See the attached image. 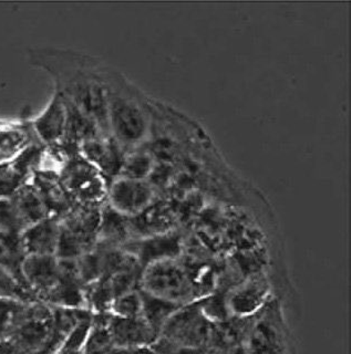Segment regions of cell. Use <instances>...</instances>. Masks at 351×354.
<instances>
[{
	"label": "cell",
	"mask_w": 351,
	"mask_h": 354,
	"mask_svg": "<svg viewBox=\"0 0 351 354\" xmlns=\"http://www.w3.org/2000/svg\"><path fill=\"white\" fill-rule=\"evenodd\" d=\"M33 354H53L59 346L55 335L53 306L30 301L24 319L10 337Z\"/></svg>",
	"instance_id": "3957f363"
},
{
	"label": "cell",
	"mask_w": 351,
	"mask_h": 354,
	"mask_svg": "<svg viewBox=\"0 0 351 354\" xmlns=\"http://www.w3.org/2000/svg\"><path fill=\"white\" fill-rule=\"evenodd\" d=\"M271 296L267 277L254 274L226 292V306L231 318H249L263 309Z\"/></svg>",
	"instance_id": "30bf717a"
},
{
	"label": "cell",
	"mask_w": 351,
	"mask_h": 354,
	"mask_svg": "<svg viewBox=\"0 0 351 354\" xmlns=\"http://www.w3.org/2000/svg\"><path fill=\"white\" fill-rule=\"evenodd\" d=\"M60 230V219L55 216L26 227L20 234L26 256H57Z\"/></svg>",
	"instance_id": "5bb4252c"
},
{
	"label": "cell",
	"mask_w": 351,
	"mask_h": 354,
	"mask_svg": "<svg viewBox=\"0 0 351 354\" xmlns=\"http://www.w3.org/2000/svg\"><path fill=\"white\" fill-rule=\"evenodd\" d=\"M79 152L84 160L93 165L105 177L111 180L119 176L125 158L123 147L112 136H100L83 142Z\"/></svg>",
	"instance_id": "7c38bea8"
},
{
	"label": "cell",
	"mask_w": 351,
	"mask_h": 354,
	"mask_svg": "<svg viewBox=\"0 0 351 354\" xmlns=\"http://www.w3.org/2000/svg\"><path fill=\"white\" fill-rule=\"evenodd\" d=\"M109 131L122 147H134L147 136V116L133 100L110 94Z\"/></svg>",
	"instance_id": "8992f818"
},
{
	"label": "cell",
	"mask_w": 351,
	"mask_h": 354,
	"mask_svg": "<svg viewBox=\"0 0 351 354\" xmlns=\"http://www.w3.org/2000/svg\"><path fill=\"white\" fill-rule=\"evenodd\" d=\"M11 206L21 230L51 215L35 184L25 183L10 197Z\"/></svg>",
	"instance_id": "2e32d148"
},
{
	"label": "cell",
	"mask_w": 351,
	"mask_h": 354,
	"mask_svg": "<svg viewBox=\"0 0 351 354\" xmlns=\"http://www.w3.org/2000/svg\"><path fill=\"white\" fill-rule=\"evenodd\" d=\"M66 100L60 92L57 91L47 108L31 124L38 141L49 147L62 143L66 133Z\"/></svg>",
	"instance_id": "9a60e30c"
},
{
	"label": "cell",
	"mask_w": 351,
	"mask_h": 354,
	"mask_svg": "<svg viewBox=\"0 0 351 354\" xmlns=\"http://www.w3.org/2000/svg\"><path fill=\"white\" fill-rule=\"evenodd\" d=\"M138 288L180 306L197 301L203 297L193 274L180 258L161 260L147 266L142 270Z\"/></svg>",
	"instance_id": "6da1fadb"
},
{
	"label": "cell",
	"mask_w": 351,
	"mask_h": 354,
	"mask_svg": "<svg viewBox=\"0 0 351 354\" xmlns=\"http://www.w3.org/2000/svg\"><path fill=\"white\" fill-rule=\"evenodd\" d=\"M244 346L249 354H295L293 335L278 300L269 299L253 315Z\"/></svg>",
	"instance_id": "7a4b0ae2"
},
{
	"label": "cell",
	"mask_w": 351,
	"mask_h": 354,
	"mask_svg": "<svg viewBox=\"0 0 351 354\" xmlns=\"http://www.w3.org/2000/svg\"><path fill=\"white\" fill-rule=\"evenodd\" d=\"M208 354H249L247 353L246 348L242 346H233V348H223V350H217V351L210 352Z\"/></svg>",
	"instance_id": "4316f807"
},
{
	"label": "cell",
	"mask_w": 351,
	"mask_h": 354,
	"mask_svg": "<svg viewBox=\"0 0 351 354\" xmlns=\"http://www.w3.org/2000/svg\"><path fill=\"white\" fill-rule=\"evenodd\" d=\"M109 313L120 318L142 317V296L140 289L122 293L111 304Z\"/></svg>",
	"instance_id": "7402d4cb"
},
{
	"label": "cell",
	"mask_w": 351,
	"mask_h": 354,
	"mask_svg": "<svg viewBox=\"0 0 351 354\" xmlns=\"http://www.w3.org/2000/svg\"><path fill=\"white\" fill-rule=\"evenodd\" d=\"M140 291L142 296V318L147 321L156 335H160L166 322L182 306L150 295L141 289Z\"/></svg>",
	"instance_id": "d6986e66"
},
{
	"label": "cell",
	"mask_w": 351,
	"mask_h": 354,
	"mask_svg": "<svg viewBox=\"0 0 351 354\" xmlns=\"http://www.w3.org/2000/svg\"><path fill=\"white\" fill-rule=\"evenodd\" d=\"M60 182L75 204L100 206L108 195L105 176L81 155L66 162Z\"/></svg>",
	"instance_id": "5b68a950"
},
{
	"label": "cell",
	"mask_w": 351,
	"mask_h": 354,
	"mask_svg": "<svg viewBox=\"0 0 351 354\" xmlns=\"http://www.w3.org/2000/svg\"><path fill=\"white\" fill-rule=\"evenodd\" d=\"M0 297H14L27 301H35L31 293L14 277L0 267ZM38 301V300H37Z\"/></svg>",
	"instance_id": "cb8c5ba5"
},
{
	"label": "cell",
	"mask_w": 351,
	"mask_h": 354,
	"mask_svg": "<svg viewBox=\"0 0 351 354\" xmlns=\"http://www.w3.org/2000/svg\"><path fill=\"white\" fill-rule=\"evenodd\" d=\"M33 127L6 124L0 127V165L14 162L33 144L38 143Z\"/></svg>",
	"instance_id": "e0dca14e"
},
{
	"label": "cell",
	"mask_w": 351,
	"mask_h": 354,
	"mask_svg": "<svg viewBox=\"0 0 351 354\" xmlns=\"http://www.w3.org/2000/svg\"><path fill=\"white\" fill-rule=\"evenodd\" d=\"M29 302L14 297H0V342L14 335Z\"/></svg>",
	"instance_id": "ffe728a7"
},
{
	"label": "cell",
	"mask_w": 351,
	"mask_h": 354,
	"mask_svg": "<svg viewBox=\"0 0 351 354\" xmlns=\"http://www.w3.org/2000/svg\"><path fill=\"white\" fill-rule=\"evenodd\" d=\"M0 354H33L12 339L0 342Z\"/></svg>",
	"instance_id": "484cf974"
},
{
	"label": "cell",
	"mask_w": 351,
	"mask_h": 354,
	"mask_svg": "<svg viewBox=\"0 0 351 354\" xmlns=\"http://www.w3.org/2000/svg\"><path fill=\"white\" fill-rule=\"evenodd\" d=\"M154 171V160L149 153L136 152L125 155L119 176L132 180H147Z\"/></svg>",
	"instance_id": "44dd1931"
},
{
	"label": "cell",
	"mask_w": 351,
	"mask_h": 354,
	"mask_svg": "<svg viewBox=\"0 0 351 354\" xmlns=\"http://www.w3.org/2000/svg\"><path fill=\"white\" fill-rule=\"evenodd\" d=\"M151 348L156 354H208V352L205 350L181 346L160 337L153 343Z\"/></svg>",
	"instance_id": "d4e9b609"
},
{
	"label": "cell",
	"mask_w": 351,
	"mask_h": 354,
	"mask_svg": "<svg viewBox=\"0 0 351 354\" xmlns=\"http://www.w3.org/2000/svg\"><path fill=\"white\" fill-rule=\"evenodd\" d=\"M108 330L114 346L120 350L151 348L159 337L142 317L120 318L110 315Z\"/></svg>",
	"instance_id": "4fadbf2b"
},
{
	"label": "cell",
	"mask_w": 351,
	"mask_h": 354,
	"mask_svg": "<svg viewBox=\"0 0 351 354\" xmlns=\"http://www.w3.org/2000/svg\"><path fill=\"white\" fill-rule=\"evenodd\" d=\"M24 285L35 300L48 304L62 280L57 256H26L21 266Z\"/></svg>",
	"instance_id": "9c48e42d"
},
{
	"label": "cell",
	"mask_w": 351,
	"mask_h": 354,
	"mask_svg": "<svg viewBox=\"0 0 351 354\" xmlns=\"http://www.w3.org/2000/svg\"><path fill=\"white\" fill-rule=\"evenodd\" d=\"M123 249L136 258L142 268H145L161 260L180 258L182 241L177 232H169L129 241Z\"/></svg>",
	"instance_id": "8fae6325"
},
{
	"label": "cell",
	"mask_w": 351,
	"mask_h": 354,
	"mask_svg": "<svg viewBox=\"0 0 351 354\" xmlns=\"http://www.w3.org/2000/svg\"><path fill=\"white\" fill-rule=\"evenodd\" d=\"M92 319H93V315L90 318L82 321L53 354H83V346L91 328Z\"/></svg>",
	"instance_id": "603a6c76"
},
{
	"label": "cell",
	"mask_w": 351,
	"mask_h": 354,
	"mask_svg": "<svg viewBox=\"0 0 351 354\" xmlns=\"http://www.w3.org/2000/svg\"><path fill=\"white\" fill-rule=\"evenodd\" d=\"M60 92L78 110L97 123L103 136L109 131V99L110 94L101 83L91 77H75Z\"/></svg>",
	"instance_id": "52a82bcc"
},
{
	"label": "cell",
	"mask_w": 351,
	"mask_h": 354,
	"mask_svg": "<svg viewBox=\"0 0 351 354\" xmlns=\"http://www.w3.org/2000/svg\"><path fill=\"white\" fill-rule=\"evenodd\" d=\"M108 205L127 218L143 213L155 202V191L149 180L116 177L108 186Z\"/></svg>",
	"instance_id": "ba28073f"
},
{
	"label": "cell",
	"mask_w": 351,
	"mask_h": 354,
	"mask_svg": "<svg viewBox=\"0 0 351 354\" xmlns=\"http://www.w3.org/2000/svg\"><path fill=\"white\" fill-rule=\"evenodd\" d=\"M20 234L17 228H0V267L24 285L21 266L26 254Z\"/></svg>",
	"instance_id": "ac0fdd59"
},
{
	"label": "cell",
	"mask_w": 351,
	"mask_h": 354,
	"mask_svg": "<svg viewBox=\"0 0 351 354\" xmlns=\"http://www.w3.org/2000/svg\"><path fill=\"white\" fill-rule=\"evenodd\" d=\"M213 322L204 315L199 302L184 304L173 313L159 337L188 348L210 351Z\"/></svg>",
	"instance_id": "277c9868"
}]
</instances>
